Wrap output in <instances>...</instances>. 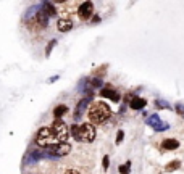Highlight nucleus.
Here are the masks:
<instances>
[{
    "label": "nucleus",
    "instance_id": "obj_10",
    "mask_svg": "<svg viewBox=\"0 0 184 174\" xmlns=\"http://www.w3.org/2000/svg\"><path fill=\"white\" fill-rule=\"evenodd\" d=\"M100 95L104 98H110L111 102H120V94L116 90H113L110 87V84H107V87L105 89H102L100 90Z\"/></svg>",
    "mask_w": 184,
    "mask_h": 174
},
{
    "label": "nucleus",
    "instance_id": "obj_8",
    "mask_svg": "<svg viewBox=\"0 0 184 174\" xmlns=\"http://www.w3.org/2000/svg\"><path fill=\"white\" fill-rule=\"evenodd\" d=\"M92 97H94V95H86L83 100H79V103L76 105V110H74V121H79V119L83 118L84 111L87 110L89 103L92 102Z\"/></svg>",
    "mask_w": 184,
    "mask_h": 174
},
{
    "label": "nucleus",
    "instance_id": "obj_2",
    "mask_svg": "<svg viewBox=\"0 0 184 174\" xmlns=\"http://www.w3.org/2000/svg\"><path fill=\"white\" fill-rule=\"evenodd\" d=\"M71 136L78 140V142L90 143L95 140V127L90 122H83V124H73L70 129Z\"/></svg>",
    "mask_w": 184,
    "mask_h": 174
},
{
    "label": "nucleus",
    "instance_id": "obj_19",
    "mask_svg": "<svg viewBox=\"0 0 184 174\" xmlns=\"http://www.w3.org/2000/svg\"><path fill=\"white\" fill-rule=\"evenodd\" d=\"M118 169H120V174H129V171H131V161H126V163L121 164Z\"/></svg>",
    "mask_w": 184,
    "mask_h": 174
},
{
    "label": "nucleus",
    "instance_id": "obj_1",
    "mask_svg": "<svg viewBox=\"0 0 184 174\" xmlns=\"http://www.w3.org/2000/svg\"><path fill=\"white\" fill-rule=\"evenodd\" d=\"M87 116H89V121L92 126L102 124V122H105L111 116V108L105 102H95V103L90 105L89 111H87Z\"/></svg>",
    "mask_w": 184,
    "mask_h": 174
},
{
    "label": "nucleus",
    "instance_id": "obj_21",
    "mask_svg": "<svg viewBox=\"0 0 184 174\" xmlns=\"http://www.w3.org/2000/svg\"><path fill=\"white\" fill-rule=\"evenodd\" d=\"M55 45H57V40H55V39L49 42V45H47V49H45V56H49V55H50V52H52V49H53Z\"/></svg>",
    "mask_w": 184,
    "mask_h": 174
},
{
    "label": "nucleus",
    "instance_id": "obj_4",
    "mask_svg": "<svg viewBox=\"0 0 184 174\" xmlns=\"http://www.w3.org/2000/svg\"><path fill=\"white\" fill-rule=\"evenodd\" d=\"M41 160H58L55 155H52L50 152H47L45 148H34V150H29L24 157V164H36L39 163Z\"/></svg>",
    "mask_w": 184,
    "mask_h": 174
},
{
    "label": "nucleus",
    "instance_id": "obj_12",
    "mask_svg": "<svg viewBox=\"0 0 184 174\" xmlns=\"http://www.w3.org/2000/svg\"><path fill=\"white\" fill-rule=\"evenodd\" d=\"M146 105H147V100H146V98L136 97V95H134V98L129 102V106H131V110H136V111H137V110H142Z\"/></svg>",
    "mask_w": 184,
    "mask_h": 174
},
{
    "label": "nucleus",
    "instance_id": "obj_16",
    "mask_svg": "<svg viewBox=\"0 0 184 174\" xmlns=\"http://www.w3.org/2000/svg\"><path fill=\"white\" fill-rule=\"evenodd\" d=\"M66 111H68V106H66V105H58V106L53 110V116H55V119H60Z\"/></svg>",
    "mask_w": 184,
    "mask_h": 174
},
{
    "label": "nucleus",
    "instance_id": "obj_3",
    "mask_svg": "<svg viewBox=\"0 0 184 174\" xmlns=\"http://www.w3.org/2000/svg\"><path fill=\"white\" fill-rule=\"evenodd\" d=\"M36 143H37L41 148H49V147H53V145L62 143V142H60L58 137L55 136L52 127H41L37 136H36Z\"/></svg>",
    "mask_w": 184,
    "mask_h": 174
},
{
    "label": "nucleus",
    "instance_id": "obj_26",
    "mask_svg": "<svg viewBox=\"0 0 184 174\" xmlns=\"http://www.w3.org/2000/svg\"><path fill=\"white\" fill-rule=\"evenodd\" d=\"M102 166H104V169H108V166H110V158H108V155H105L104 157V163H102Z\"/></svg>",
    "mask_w": 184,
    "mask_h": 174
},
{
    "label": "nucleus",
    "instance_id": "obj_29",
    "mask_svg": "<svg viewBox=\"0 0 184 174\" xmlns=\"http://www.w3.org/2000/svg\"><path fill=\"white\" fill-rule=\"evenodd\" d=\"M57 79H58V76H53V77H50V79H49V82H55Z\"/></svg>",
    "mask_w": 184,
    "mask_h": 174
},
{
    "label": "nucleus",
    "instance_id": "obj_6",
    "mask_svg": "<svg viewBox=\"0 0 184 174\" xmlns=\"http://www.w3.org/2000/svg\"><path fill=\"white\" fill-rule=\"evenodd\" d=\"M47 152L55 155L57 158H62V157H66V155L71 152V145L68 142H62V143H57V145H53V147H49Z\"/></svg>",
    "mask_w": 184,
    "mask_h": 174
},
{
    "label": "nucleus",
    "instance_id": "obj_14",
    "mask_svg": "<svg viewBox=\"0 0 184 174\" xmlns=\"http://www.w3.org/2000/svg\"><path fill=\"white\" fill-rule=\"evenodd\" d=\"M178 147H179V142H178L176 139H165L163 142H162V150H165V152L176 150Z\"/></svg>",
    "mask_w": 184,
    "mask_h": 174
},
{
    "label": "nucleus",
    "instance_id": "obj_24",
    "mask_svg": "<svg viewBox=\"0 0 184 174\" xmlns=\"http://www.w3.org/2000/svg\"><path fill=\"white\" fill-rule=\"evenodd\" d=\"M167 129H170V124H167V122H162L160 126H157L155 131L157 132H160V131H167Z\"/></svg>",
    "mask_w": 184,
    "mask_h": 174
},
{
    "label": "nucleus",
    "instance_id": "obj_25",
    "mask_svg": "<svg viewBox=\"0 0 184 174\" xmlns=\"http://www.w3.org/2000/svg\"><path fill=\"white\" fill-rule=\"evenodd\" d=\"M123 139H125V132H123V131H118V134H116V145H120V143L123 142Z\"/></svg>",
    "mask_w": 184,
    "mask_h": 174
},
{
    "label": "nucleus",
    "instance_id": "obj_28",
    "mask_svg": "<svg viewBox=\"0 0 184 174\" xmlns=\"http://www.w3.org/2000/svg\"><path fill=\"white\" fill-rule=\"evenodd\" d=\"M99 21H100V16H97V15H95V16L92 18V23H99Z\"/></svg>",
    "mask_w": 184,
    "mask_h": 174
},
{
    "label": "nucleus",
    "instance_id": "obj_9",
    "mask_svg": "<svg viewBox=\"0 0 184 174\" xmlns=\"http://www.w3.org/2000/svg\"><path fill=\"white\" fill-rule=\"evenodd\" d=\"M92 13H94V3H92V2H84V3H81L79 8H78V16H79L81 19H89V18L92 16Z\"/></svg>",
    "mask_w": 184,
    "mask_h": 174
},
{
    "label": "nucleus",
    "instance_id": "obj_5",
    "mask_svg": "<svg viewBox=\"0 0 184 174\" xmlns=\"http://www.w3.org/2000/svg\"><path fill=\"white\" fill-rule=\"evenodd\" d=\"M50 127H52V131L55 132V136L58 137L60 142H66V140H68V137H70V129H68V126H66V122L63 121V119H55Z\"/></svg>",
    "mask_w": 184,
    "mask_h": 174
},
{
    "label": "nucleus",
    "instance_id": "obj_27",
    "mask_svg": "<svg viewBox=\"0 0 184 174\" xmlns=\"http://www.w3.org/2000/svg\"><path fill=\"white\" fill-rule=\"evenodd\" d=\"M63 174H81V173H79L78 169H66Z\"/></svg>",
    "mask_w": 184,
    "mask_h": 174
},
{
    "label": "nucleus",
    "instance_id": "obj_11",
    "mask_svg": "<svg viewBox=\"0 0 184 174\" xmlns=\"http://www.w3.org/2000/svg\"><path fill=\"white\" fill-rule=\"evenodd\" d=\"M57 28H58L60 32H68L73 28V21L68 19V18H62V19H58V23H57Z\"/></svg>",
    "mask_w": 184,
    "mask_h": 174
},
{
    "label": "nucleus",
    "instance_id": "obj_22",
    "mask_svg": "<svg viewBox=\"0 0 184 174\" xmlns=\"http://www.w3.org/2000/svg\"><path fill=\"white\" fill-rule=\"evenodd\" d=\"M174 110H176V113L179 116H184V105L183 103H176L174 105Z\"/></svg>",
    "mask_w": 184,
    "mask_h": 174
},
{
    "label": "nucleus",
    "instance_id": "obj_17",
    "mask_svg": "<svg viewBox=\"0 0 184 174\" xmlns=\"http://www.w3.org/2000/svg\"><path fill=\"white\" fill-rule=\"evenodd\" d=\"M162 122H163V121L160 119V116H158V115H152L149 119H147V124H149V126H152L153 129H155L157 126H160Z\"/></svg>",
    "mask_w": 184,
    "mask_h": 174
},
{
    "label": "nucleus",
    "instance_id": "obj_7",
    "mask_svg": "<svg viewBox=\"0 0 184 174\" xmlns=\"http://www.w3.org/2000/svg\"><path fill=\"white\" fill-rule=\"evenodd\" d=\"M31 23H34L32 29H37V31H39V29H44V28H47V26H49V16H47V15H45L42 10H39L37 15H36V16L29 21V24H31Z\"/></svg>",
    "mask_w": 184,
    "mask_h": 174
},
{
    "label": "nucleus",
    "instance_id": "obj_18",
    "mask_svg": "<svg viewBox=\"0 0 184 174\" xmlns=\"http://www.w3.org/2000/svg\"><path fill=\"white\" fill-rule=\"evenodd\" d=\"M179 168H181V161L179 160H174V161H170L165 169H167L168 173H171V171H176V169H179Z\"/></svg>",
    "mask_w": 184,
    "mask_h": 174
},
{
    "label": "nucleus",
    "instance_id": "obj_20",
    "mask_svg": "<svg viewBox=\"0 0 184 174\" xmlns=\"http://www.w3.org/2000/svg\"><path fill=\"white\" fill-rule=\"evenodd\" d=\"M155 106H157V108H160V110H162V108H167V110H170V108H171L165 100H157V102H155Z\"/></svg>",
    "mask_w": 184,
    "mask_h": 174
},
{
    "label": "nucleus",
    "instance_id": "obj_23",
    "mask_svg": "<svg viewBox=\"0 0 184 174\" xmlns=\"http://www.w3.org/2000/svg\"><path fill=\"white\" fill-rule=\"evenodd\" d=\"M100 86H102V81L99 79V77H95V79L90 81V87H92V89H95V87H100Z\"/></svg>",
    "mask_w": 184,
    "mask_h": 174
},
{
    "label": "nucleus",
    "instance_id": "obj_13",
    "mask_svg": "<svg viewBox=\"0 0 184 174\" xmlns=\"http://www.w3.org/2000/svg\"><path fill=\"white\" fill-rule=\"evenodd\" d=\"M41 10L44 11L45 15H47V16H55L57 15V8H55V5L53 3H50V2H42L41 3Z\"/></svg>",
    "mask_w": 184,
    "mask_h": 174
},
{
    "label": "nucleus",
    "instance_id": "obj_15",
    "mask_svg": "<svg viewBox=\"0 0 184 174\" xmlns=\"http://www.w3.org/2000/svg\"><path fill=\"white\" fill-rule=\"evenodd\" d=\"M39 10H41V3L29 7V8H28V11L24 13V21H26V23H29V21H31L32 18H34L36 15H37V11H39Z\"/></svg>",
    "mask_w": 184,
    "mask_h": 174
}]
</instances>
